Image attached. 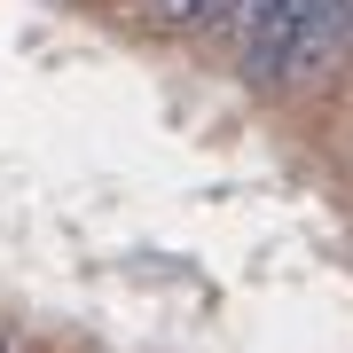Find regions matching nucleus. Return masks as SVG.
<instances>
[{
  "label": "nucleus",
  "mask_w": 353,
  "mask_h": 353,
  "mask_svg": "<svg viewBox=\"0 0 353 353\" xmlns=\"http://www.w3.org/2000/svg\"><path fill=\"white\" fill-rule=\"evenodd\" d=\"M345 48H353V0H306L299 24H290V39H283V55H275V79H267V87H283V94L314 87Z\"/></svg>",
  "instance_id": "nucleus-1"
},
{
  "label": "nucleus",
  "mask_w": 353,
  "mask_h": 353,
  "mask_svg": "<svg viewBox=\"0 0 353 353\" xmlns=\"http://www.w3.org/2000/svg\"><path fill=\"white\" fill-rule=\"evenodd\" d=\"M0 353H8V345H0Z\"/></svg>",
  "instance_id": "nucleus-2"
}]
</instances>
